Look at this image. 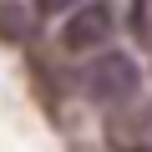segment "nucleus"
Listing matches in <instances>:
<instances>
[{
    "mask_svg": "<svg viewBox=\"0 0 152 152\" xmlns=\"http://www.w3.org/2000/svg\"><path fill=\"white\" fill-rule=\"evenodd\" d=\"M137 86H142V71L127 51H107V56L86 61V71H81V96L96 107H122L137 96Z\"/></svg>",
    "mask_w": 152,
    "mask_h": 152,
    "instance_id": "f257e3e1",
    "label": "nucleus"
},
{
    "mask_svg": "<svg viewBox=\"0 0 152 152\" xmlns=\"http://www.w3.org/2000/svg\"><path fill=\"white\" fill-rule=\"evenodd\" d=\"M102 142H107V152H152V102L132 96L122 107H107Z\"/></svg>",
    "mask_w": 152,
    "mask_h": 152,
    "instance_id": "f03ea898",
    "label": "nucleus"
},
{
    "mask_svg": "<svg viewBox=\"0 0 152 152\" xmlns=\"http://www.w3.org/2000/svg\"><path fill=\"white\" fill-rule=\"evenodd\" d=\"M112 41V5L107 0H91V5H76L66 15V31H61V46L71 56H86V51H102Z\"/></svg>",
    "mask_w": 152,
    "mask_h": 152,
    "instance_id": "7ed1b4c3",
    "label": "nucleus"
},
{
    "mask_svg": "<svg viewBox=\"0 0 152 152\" xmlns=\"http://www.w3.org/2000/svg\"><path fill=\"white\" fill-rule=\"evenodd\" d=\"M36 36V15L26 5H0V41H10V46H26Z\"/></svg>",
    "mask_w": 152,
    "mask_h": 152,
    "instance_id": "20e7f679",
    "label": "nucleus"
},
{
    "mask_svg": "<svg viewBox=\"0 0 152 152\" xmlns=\"http://www.w3.org/2000/svg\"><path fill=\"white\" fill-rule=\"evenodd\" d=\"M127 31H132V41L152 56V0H132V5H127Z\"/></svg>",
    "mask_w": 152,
    "mask_h": 152,
    "instance_id": "39448f33",
    "label": "nucleus"
},
{
    "mask_svg": "<svg viewBox=\"0 0 152 152\" xmlns=\"http://www.w3.org/2000/svg\"><path fill=\"white\" fill-rule=\"evenodd\" d=\"M76 5H81V0H36V15H66Z\"/></svg>",
    "mask_w": 152,
    "mask_h": 152,
    "instance_id": "423d86ee",
    "label": "nucleus"
}]
</instances>
